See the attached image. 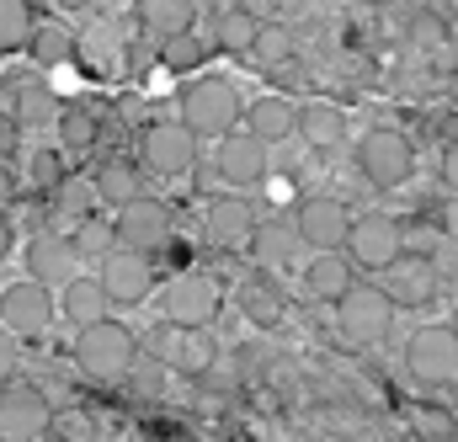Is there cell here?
Listing matches in <instances>:
<instances>
[{
  "mask_svg": "<svg viewBox=\"0 0 458 442\" xmlns=\"http://www.w3.org/2000/svg\"><path fill=\"white\" fill-rule=\"evenodd\" d=\"M304 288L326 304H342L346 293L357 288V267L346 261V251H326V256H310L304 267Z\"/></svg>",
  "mask_w": 458,
  "mask_h": 442,
  "instance_id": "obj_20",
  "label": "cell"
},
{
  "mask_svg": "<svg viewBox=\"0 0 458 442\" xmlns=\"http://www.w3.org/2000/svg\"><path fill=\"white\" fill-rule=\"evenodd\" d=\"M155 54H160V64H165V70L187 75V70H198V64L208 59V43H203L198 32H187V38H171V43H160Z\"/></svg>",
  "mask_w": 458,
  "mask_h": 442,
  "instance_id": "obj_35",
  "label": "cell"
},
{
  "mask_svg": "<svg viewBox=\"0 0 458 442\" xmlns=\"http://www.w3.org/2000/svg\"><path fill=\"white\" fill-rule=\"evenodd\" d=\"M70 245H75V256L107 261V256L117 251V229H113V219H86L81 229H70Z\"/></svg>",
  "mask_w": 458,
  "mask_h": 442,
  "instance_id": "obj_34",
  "label": "cell"
},
{
  "mask_svg": "<svg viewBox=\"0 0 458 442\" xmlns=\"http://www.w3.org/2000/svg\"><path fill=\"white\" fill-rule=\"evenodd\" d=\"M54 315H59V310H54V293L38 288L32 277H27V283H11V288L0 293V331H11V336H32V341H38V336L54 326Z\"/></svg>",
  "mask_w": 458,
  "mask_h": 442,
  "instance_id": "obj_12",
  "label": "cell"
},
{
  "mask_svg": "<svg viewBox=\"0 0 458 442\" xmlns=\"http://www.w3.org/2000/svg\"><path fill=\"white\" fill-rule=\"evenodd\" d=\"M32 32H38L32 5H27V0H0V54L27 48V43H32Z\"/></svg>",
  "mask_w": 458,
  "mask_h": 442,
  "instance_id": "obj_33",
  "label": "cell"
},
{
  "mask_svg": "<svg viewBox=\"0 0 458 442\" xmlns=\"http://www.w3.org/2000/svg\"><path fill=\"white\" fill-rule=\"evenodd\" d=\"M43 102H48V91H38V86H21V107H16V123H27V117H43Z\"/></svg>",
  "mask_w": 458,
  "mask_h": 442,
  "instance_id": "obj_38",
  "label": "cell"
},
{
  "mask_svg": "<svg viewBox=\"0 0 458 442\" xmlns=\"http://www.w3.org/2000/svg\"><path fill=\"white\" fill-rule=\"evenodd\" d=\"M139 362V336L128 331L123 320H102L91 331H75V368L97 384H117L128 378Z\"/></svg>",
  "mask_w": 458,
  "mask_h": 442,
  "instance_id": "obj_2",
  "label": "cell"
},
{
  "mask_svg": "<svg viewBox=\"0 0 458 442\" xmlns=\"http://www.w3.org/2000/svg\"><path fill=\"white\" fill-rule=\"evenodd\" d=\"M11 192H16V182H11V166L0 160V214H5V203H11Z\"/></svg>",
  "mask_w": 458,
  "mask_h": 442,
  "instance_id": "obj_44",
  "label": "cell"
},
{
  "mask_svg": "<svg viewBox=\"0 0 458 442\" xmlns=\"http://www.w3.org/2000/svg\"><path fill=\"white\" fill-rule=\"evenodd\" d=\"M139 27L155 38V48L160 43H171V38H187L192 27H198V5L192 0H144L139 5Z\"/></svg>",
  "mask_w": 458,
  "mask_h": 442,
  "instance_id": "obj_21",
  "label": "cell"
},
{
  "mask_svg": "<svg viewBox=\"0 0 458 442\" xmlns=\"http://www.w3.org/2000/svg\"><path fill=\"white\" fill-rule=\"evenodd\" d=\"M443 240H448V245H458V198H448V203H443Z\"/></svg>",
  "mask_w": 458,
  "mask_h": 442,
  "instance_id": "obj_42",
  "label": "cell"
},
{
  "mask_svg": "<svg viewBox=\"0 0 458 442\" xmlns=\"http://www.w3.org/2000/svg\"><path fill=\"white\" fill-rule=\"evenodd\" d=\"M97 283L107 288V299L113 304H144L149 293H155V261L149 256H139V251H123L117 245L113 256L102 261V272H97Z\"/></svg>",
  "mask_w": 458,
  "mask_h": 442,
  "instance_id": "obj_14",
  "label": "cell"
},
{
  "mask_svg": "<svg viewBox=\"0 0 458 442\" xmlns=\"http://www.w3.org/2000/svg\"><path fill=\"white\" fill-rule=\"evenodd\" d=\"M336 326H342L346 341L373 346V341H384L389 326H394V299L378 283H357L342 304H336Z\"/></svg>",
  "mask_w": 458,
  "mask_h": 442,
  "instance_id": "obj_8",
  "label": "cell"
},
{
  "mask_svg": "<svg viewBox=\"0 0 458 442\" xmlns=\"http://www.w3.org/2000/svg\"><path fill=\"white\" fill-rule=\"evenodd\" d=\"M288 59H293V32L277 21H261V32L250 43V64L256 70H288Z\"/></svg>",
  "mask_w": 458,
  "mask_h": 442,
  "instance_id": "obj_30",
  "label": "cell"
},
{
  "mask_svg": "<svg viewBox=\"0 0 458 442\" xmlns=\"http://www.w3.org/2000/svg\"><path fill=\"white\" fill-rule=\"evenodd\" d=\"M256 224H261V219H256L250 198H240V192L214 198V203H208V214H203V229H208V240H214V245H250Z\"/></svg>",
  "mask_w": 458,
  "mask_h": 442,
  "instance_id": "obj_19",
  "label": "cell"
},
{
  "mask_svg": "<svg viewBox=\"0 0 458 442\" xmlns=\"http://www.w3.org/2000/svg\"><path fill=\"white\" fill-rule=\"evenodd\" d=\"M448 102H458V64H454V75H448Z\"/></svg>",
  "mask_w": 458,
  "mask_h": 442,
  "instance_id": "obj_45",
  "label": "cell"
},
{
  "mask_svg": "<svg viewBox=\"0 0 458 442\" xmlns=\"http://www.w3.org/2000/svg\"><path fill=\"white\" fill-rule=\"evenodd\" d=\"M91 187H97V203H113V208H128L133 198H144V182H139V166L133 160H102L97 166V176H91Z\"/></svg>",
  "mask_w": 458,
  "mask_h": 442,
  "instance_id": "obj_24",
  "label": "cell"
},
{
  "mask_svg": "<svg viewBox=\"0 0 458 442\" xmlns=\"http://www.w3.org/2000/svg\"><path fill=\"white\" fill-rule=\"evenodd\" d=\"M54 432V405L38 384H5L0 389V438L32 442Z\"/></svg>",
  "mask_w": 458,
  "mask_h": 442,
  "instance_id": "obj_10",
  "label": "cell"
},
{
  "mask_svg": "<svg viewBox=\"0 0 458 442\" xmlns=\"http://www.w3.org/2000/svg\"><path fill=\"white\" fill-rule=\"evenodd\" d=\"M48 203H54V214L70 224V229H81L86 219H97V214H91V208H97V187H91V182H75V176H70Z\"/></svg>",
  "mask_w": 458,
  "mask_h": 442,
  "instance_id": "obj_32",
  "label": "cell"
},
{
  "mask_svg": "<svg viewBox=\"0 0 458 442\" xmlns=\"http://www.w3.org/2000/svg\"><path fill=\"white\" fill-rule=\"evenodd\" d=\"M27 182H32V192H38V198H54V192L70 182L64 155H59V149H48V144H38V149L27 155Z\"/></svg>",
  "mask_w": 458,
  "mask_h": 442,
  "instance_id": "obj_31",
  "label": "cell"
},
{
  "mask_svg": "<svg viewBox=\"0 0 458 442\" xmlns=\"http://www.w3.org/2000/svg\"><path fill=\"white\" fill-rule=\"evenodd\" d=\"M448 326H454V336H458V304H454V320H448Z\"/></svg>",
  "mask_w": 458,
  "mask_h": 442,
  "instance_id": "obj_47",
  "label": "cell"
},
{
  "mask_svg": "<svg viewBox=\"0 0 458 442\" xmlns=\"http://www.w3.org/2000/svg\"><path fill=\"white\" fill-rule=\"evenodd\" d=\"M427 432H437L443 442H458V416H427Z\"/></svg>",
  "mask_w": 458,
  "mask_h": 442,
  "instance_id": "obj_40",
  "label": "cell"
},
{
  "mask_svg": "<svg viewBox=\"0 0 458 442\" xmlns=\"http://www.w3.org/2000/svg\"><path fill=\"white\" fill-rule=\"evenodd\" d=\"M11 245H16V224H11V214H0V261L11 256Z\"/></svg>",
  "mask_w": 458,
  "mask_h": 442,
  "instance_id": "obj_43",
  "label": "cell"
},
{
  "mask_svg": "<svg viewBox=\"0 0 458 442\" xmlns=\"http://www.w3.org/2000/svg\"><path fill=\"white\" fill-rule=\"evenodd\" d=\"M299 128V112L288 97H256L250 107H245V133L250 139H261V144H277V139H288Z\"/></svg>",
  "mask_w": 458,
  "mask_h": 442,
  "instance_id": "obj_23",
  "label": "cell"
},
{
  "mask_svg": "<svg viewBox=\"0 0 458 442\" xmlns=\"http://www.w3.org/2000/svg\"><path fill=\"white\" fill-rule=\"evenodd\" d=\"M293 229H299L304 245H315V256H326V251H346L352 214H346L342 198H304L299 214H293Z\"/></svg>",
  "mask_w": 458,
  "mask_h": 442,
  "instance_id": "obj_13",
  "label": "cell"
},
{
  "mask_svg": "<svg viewBox=\"0 0 458 442\" xmlns=\"http://www.w3.org/2000/svg\"><path fill=\"white\" fill-rule=\"evenodd\" d=\"M27 272H32L38 288H70V283L81 277V256H75L70 234H59V229L38 234V240L27 245Z\"/></svg>",
  "mask_w": 458,
  "mask_h": 442,
  "instance_id": "obj_16",
  "label": "cell"
},
{
  "mask_svg": "<svg viewBox=\"0 0 458 442\" xmlns=\"http://www.w3.org/2000/svg\"><path fill=\"white\" fill-rule=\"evenodd\" d=\"M405 368L421 389H454L458 384V336L454 326H416L405 341Z\"/></svg>",
  "mask_w": 458,
  "mask_h": 442,
  "instance_id": "obj_4",
  "label": "cell"
},
{
  "mask_svg": "<svg viewBox=\"0 0 458 442\" xmlns=\"http://www.w3.org/2000/svg\"><path fill=\"white\" fill-rule=\"evenodd\" d=\"M405 256V224L389 219V214H357L352 234H346V261L362 267V272H389L394 261Z\"/></svg>",
  "mask_w": 458,
  "mask_h": 442,
  "instance_id": "obj_6",
  "label": "cell"
},
{
  "mask_svg": "<svg viewBox=\"0 0 458 442\" xmlns=\"http://www.w3.org/2000/svg\"><path fill=\"white\" fill-rule=\"evenodd\" d=\"M443 187H454V198H458V144L443 149Z\"/></svg>",
  "mask_w": 458,
  "mask_h": 442,
  "instance_id": "obj_41",
  "label": "cell"
},
{
  "mask_svg": "<svg viewBox=\"0 0 458 442\" xmlns=\"http://www.w3.org/2000/svg\"><path fill=\"white\" fill-rule=\"evenodd\" d=\"M293 245H304V240L288 219H261L256 234H250V261L256 267H283V261H293Z\"/></svg>",
  "mask_w": 458,
  "mask_h": 442,
  "instance_id": "obj_25",
  "label": "cell"
},
{
  "mask_svg": "<svg viewBox=\"0 0 458 442\" xmlns=\"http://www.w3.org/2000/svg\"><path fill=\"white\" fill-rule=\"evenodd\" d=\"M299 133H304L310 149H336V144L346 139L342 107H331V102H310V107H299Z\"/></svg>",
  "mask_w": 458,
  "mask_h": 442,
  "instance_id": "obj_27",
  "label": "cell"
},
{
  "mask_svg": "<svg viewBox=\"0 0 458 442\" xmlns=\"http://www.w3.org/2000/svg\"><path fill=\"white\" fill-rule=\"evenodd\" d=\"M149 352L160 368H182V373H208L219 362V341L214 331H176V326H155L149 331Z\"/></svg>",
  "mask_w": 458,
  "mask_h": 442,
  "instance_id": "obj_11",
  "label": "cell"
},
{
  "mask_svg": "<svg viewBox=\"0 0 458 442\" xmlns=\"http://www.w3.org/2000/svg\"><path fill=\"white\" fill-rule=\"evenodd\" d=\"M59 144L75 149V155L97 149V144H102V117L91 107H81V102H70V107L59 112Z\"/></svg>",
  "mask_w": 458,
  "mask_h": 442,
  "instance_id": "obj_29",
  "label": "cell"
},
{
  "mask_svg": "<svg viewBox=\"0 0 458 442\" xmlns=\"http://www.w3.org/2000/svg\"><path fill=\"white\" fill-rule=\"evenodd\" d=\"M16 139H21V123H16V112H0V160L16 149Z\"/></svg>",
  "mask_w": 458,
  "mask_h": 442,
  "instance_id": "obj_39",
  "label": "cell"
},
{
  "mask_svg": "<svg viewBox=\"0 0 458 442\" xmlns=\"http://www.w3.org/2000/svg\"><path fill=\"white\" fill-rule=\"evenodd\" d=\"M139 166L149 176H160V182L165 176H187L198 166V139L182 123H149L139 133Z\"/></svg>",
  "mask_w": 458,
  "mask_h": 442,
  "instance_id": "obj_9",
  "label": "cell"
},
{
  "mask_svg": "<svg viewBox=\"0 0 458 442\" xmlns=\"http://www.w3.org/2000/svg\"><path fill=\"white\" fill-rule=\"evenodd\" d=\"M448 416H458V384L448 389Z\"/></svg>",
  "mask_w": 458,
  "mask_h": 442,
  "instance_id": "obj_46",
  "label": "cell"
},
{
  "mask_svg": "<svg viewBox=\"0 0 458 442\" xmlns=\"http://www.w3.org/2000/svg\"><path fill=\"white\" fill-rule=\"evenodd\" d=\"M234 304H240V315H245L250 326H261V331H272V326L288 315V293H283V283H277V277H267V272L240 277Z\"/></svg>",
  "mask_w": 458,
  "mask_h": 442,
  "instance_id": "obj_18",
  "label": "cell"
},
{
  "mask_svg": "<svg viewBox=\"0 0 458 442\" xmlns=\"http://www.w3.org/2000/svg\"><path fill=\"white\" fill-rule=\"evenodd\" d=\"M117 245L123 251H139V256H155V251H171L176 245V214H171V203H160V198H133L128 208H117Z\"/></svg>",
  "mask_w": 458,
  "mask_h": 442,
  "instance_id": "obj_5",
  "label": "cell"
},
{
  "mask_svg": "<svg viewBox=\"0 0 458 442\" xmlns=\"http://www.w3.org/2000/svg\"><path fill=\"white\" fill-rule=\"evenodd\" d=\"M214 166H219V176H225L229 187H261V182H267V144L240 128V133L219 139Z\"/></svg>",
  "mask_w": 458,
  "mask_h": 442,
  "instance_id": "obj_17",
  "label": "cell"
},
{
  "mask_svg": "<svg viewBox=\"0 0 458 442\" xmlns=\"http://www.w3.org/2000/svg\"><path fill=\"white\" fill-rule=\"evenodd\" d=\"M160 315H165V326H176V331H214V320H219V288H214V277H203V272H176V277L165 283Z\"/></svg>",
  "mask_w": 458,
  "mask_h": 442,
  "instance_id": "obj_7",
  "label": "cell"
},
{
  "mask_svg": "<svg viewBox=\"0 0 458 442\" xmlns=\"http://www.w3.org/2000/svg\"><path fill=\"white\" fill-rule=\"evenodd\" d=\"M256 32H261V21H256L250 5H219V11H214V43H219L225 54H250Z\"/></svg>",
  "mask_w": 458,
  "mask_h": 442,
  "instance_id": "obj_26",
  "label": "cell"
},
{
  "mask_svg": "<svg viewBox=\"0 0 458 442\" xmlns=\"http://www.w3.org/2000/svg\"><path fill=\"white\" fill-rule=\"evenodd\" d=\"M176 102H182V128H187L192 139H229V133H240L245 102H240L234 81H225V75H198V81H187Z\"/></svg>",
  "mask_w": 458,
  "mask_h": 442,
  "instance_id": "obj_1",
  "label": "cell"
},
{
  "mask_svg": "<svg viewBox=\"0 0 458 442\" xmlns=\"http://www.w3.org/2000/svg\"><path fill=\"white\" fill-rule=\"evenodd\" d=\"M357 171H362L378 192H394V187L411 182L416 149H411V139H405L400 128H368V133L357 139Z\"/></svg>",
  "mask_w": 458,
  "mask_h": 442,
  "instance_id": "obj_3",
  "label": "cell"
},
{
  "mask_svg": "<svg viewBox=\"0 0 458 442\" xmlns=\"http://www.w3.org/2000/svg\"><path fill=\"white\" fill-rule=\"evenodd\" d=\"M0 442H16V438H0Z\"/></svg>",
  "mask_w": 458,
  "mask_h": 442,
  "instance_id": "obj_48",
  "label": "cell"
},
{
  "mask_svg": "<svg viewBox=\"0 0 458 442\" xmlns=\"http://www.w3.org/2000/svg\"><path fill=\"white\" fill-rule=\"evenodd\" d=\"M54 432L64 442H97V427H91V416H64V421H54Z\"/></svg>",
  "mask_w": 458,
  "mask_h": 442,
  "instance_id": "obj_36",
  "label": "cell"
},
{
  "mask_svg": "<svg viewBox=\"0 0 458 442\" xmlns=\"http://www.w3.org/2000/svg\"><path fill=\"white\" fill-rule=\"evenodd\" d=\"M437 283H443V272H437V261L432 256H400L389 272H384V293L394 299V310H421V304H432L437 299Z\"/></svg>",
  "mask_w": 458,
  "mask_h": 442,
  "instance_id": "obj_15",
  "label": "cell"
},
{
  "mask_svg": "<svg viewBox=\"0 0 458 442\" xmlns=\"http://www.w3.org/2000/svg\"><path fill=\"white\" fill-rule=\"evenodd\" d=\"M16 362H21V352H16V336L0 331V389H5V384H16Z\"/></svg>",
  "mask_w": 458,
  "mask_h": 442,
  "instance_id": "obj_37",
  "label": "cell"
},
{
  "mask_svg": "<svg viewBox=\"0 0 458 442\" xmlns=\"http://www.w3.org/2000/svg\"><path fill=\"white\" fill-rule=\"evenodd\" d=\"M59 310H64V320H70L75 331H91V326L113 320V315H107L113 299H107V288H102L97 277H75V283L59 293Z\"/></svg>",
  "mask_w": 458,
  "mask_h": 442,
  "instance_id": "obj_22",
  "label": "cell"
},
{
  "mask_svg": "<svg viewBox=\"0 0 458 442\" xmlns=\"http://www.w3.org/2000/svg\"><path fill=\"white\" fill-rule=\"evenodd\" d=\"M27 54H32V64H38V70H59V64H70V59H75V38H70V27H59V21H38V32H32Z\"/></svg>",
  "mask_w": 458,
  "mask_h": 442,
  "instance_id": "obj_28",
  "label": "cell"
}]
</instances>
